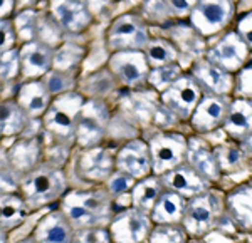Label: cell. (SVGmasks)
I'll use <instances>...</instances> for the list:
<instances>
[{"mask_svg":"<svg viewBox=\"0 0 252 243\" xmlns=\"http://www.w3.org/2000/svg\"><path fill=\"white\" fill-rule=\"evenodd\" d=\"M190 72L198 81V84L204 87L207 94H220V96L234 94L235 74L220 67L219 64L212 62L205 55L193 60Z\"/></svg>","mask_w":252,"mask_h":243,"instance_id":"5bb4252c","label":"cell"},{"mask_svg":"<svg viewBox=\"0 0 252 243\" xmlns=\"http://www.w3.org/2000/svg\"><path fill=\"white\" fill-rule=\"evenodd\" d=\"M108 67L118 82L128 89H138L148 84L152 66L145 51H116L108 59Z\"/></svg>","mask_w":252,"mask_h":243,"instance_id":"9c48e42d","label":"cell"},{"mask_svg":"<svg viewBox=\"0 0 252 243\" xmlns=\"http://www.w3.org/2000/svg\"><path fill=\"white\" fill-rule=\"evenodd\" d=\"M0 193H14L20 189V181H22V175L9 164V161L2 160V168H0Z\"/></svg>","mask_w":252,"mask_h":243,"instance_id":"60d3db41","label":"cell"},{"mask_svg":"<svg viewBox=\"0 0 252 243\" xmlns=\"http://www.w3.org/2000/svg\"><path fill=\"white\" fill-rule=\"evenodd\" d=\"M153 161V173L163 175L168 169L177 168L187 161L189 137L173 131H157L148 139Z\"/></svg>","mask_w":252,"mask_h":243,"instance_id":"ba28073f","label":"cell"},{"mask_svg":"<svg viewBox=\"0 0 252 243\" xmlns=\"http://www.w3.org/2000/svg\"><path fill=\"white\" fill-rule=\"evenodd\" d=\"M116 168L135 176L136 180L152 175L153 161L148 141L131 139L128 143H125L116 151Z\"/></svg>","mask_w":252,"mask_h":243,"instance_id":"ac0fdd59","label":"cell"},{"mask_svg":"<svg viewBox=\"0 0 252 243\" xmlns=\"http://www.w3.org/2000/svg\"><path fill=\"white\" fill-rule=\"evenodd\" d=\"M34 242H54V243H67L76 240V228L72 226L67 215L61 208L52 210L37 221L34 232H32Z\"/></svg>","mask_w":252,"mask_h":243,"instance_id":"44dd1931","label":"cell"},{"mask_svg":"<svg viewBox=\"0 0 252 243\" xmlns=\"http://www.w3.org/2000/svg\"><path fill=\"white\" fill-rule=\"evenodd\" d=\"M141 15L148 20L155 24H165L170 19H173V14L170 10V7L166 5L165 0H143L141 3Z\"/></svg>","mask_w":252,"mask_h":243,"instance_id":"ab89813d","label":"cell"},{"mask_svg":"<svg viewBox=\"0 0 252 243\" xmlns=\"http://www.w3.org/2000/svg\"><path fill=\"white\" fill-rule=\"evenodd\" d=\"M64 29L59 26V22L54 19V15L51 12L39 15V30H37V39L42 42L49 44L52 47H58L59 44L64 42Z\"/></svg>","mask_w":252,"mask_h":243,"instance_id":"d590c367","label":"cell"},{"mask_svg":"<svg viewBox=\"0 0 252 243\" xmlns=\"http://www.w3.org/2000/svg\"><path fill=\"white\" fill-rule=\"evenodd\" d=\"M31 117L17 103V99H3L0 104V136L15 137L20 136L29 126Z\"/></svg>","mask_w":252,"mask_h":243,"instance_id":"f1b7e54d","label":"cell"},{"mask_svg":"<svg viewBox=\"0 0 252 243\" xmlns=\"http://www.w3.org/2000/svg\"><path fill=\"white\" fill-rule=\"evenodd\" d=\"M190 240V235L187 232L184 223H155L150 233L148 242H172L184 243Z\"/></svg>","mask_w":252,"mask_h":243,"instance_id":"8d00e7d4","label":"cell"},{"mask_svg":"<svg viewBox=\"0 0 252 243\" xmlns=\"http://www.w3.org/2000/svg\"><path fill=\"white\" fill-rule=\"evenodd\" d=\"M19 10L17 0H0V19L14 17V14Z\"/></svg>","mask_w":252,"mask_h":243,"instance_id":"7dc6e473","label":"cell"},{"mask_svg":"<svg viewBox=\"0 0 252 243\" xmlns=\"http://www.w3.org/2000/svg\"><path fill=\"white\" fill-rule=\"evenodd\" d=\"M136 181L138 180L135 176L128 175V173H125V171H121V169L116 168L103 185H104V188L109 191V194L116 200V198L131 193V189H133V186H135Z\"/></svg>","mask_w":252,"mask_h":243,"instance_id":"f35d334b","label":"cell"},{"mask_svg":"<svg viewBox=\"0 0 252 243\" xmlns=\"http://www.w3.org/2000/svg\"><path fill=\"white\" fill-rule=\"evenodd\" d=\"M249 183H251V185H252V178H251V180H249Z\"/></svg>","mask_w":252,"mask_h":243,"instance_id":"816d5d0a","label":"cell"},{"mask_svg":"<svg viewBox=\"0 0 252 243\" xmlns=\"http://www.w3.org/2000/svg\"><path fill=\"white\" fill-rule=\"evenodd\" d=\"M49 12L66 34H83L94 20L88 3L81 0H49Z\"/></svg>","mask_w":252,"mask_h":243,"instance_id":"2e32d148","label":"cell"},{"mask_svg":"<svg viewBox=\"0 0 252 243\" xmlns=\"http://www.w3.org/2000/svg\"><path fill=\"white\" fill-rule=\"evenodd\" d=\"M152 39L146 19L136 12H126L113 19L106 30V46L109 52L143 51Z\"/></svg>","mask_w":252,"mask_h":243,"instance_id":"5b68a950","label":"cell"},{"mask_svg":"<svg viewBox=\"0 0 252 243\" xmlns=\"http://www.w3.org/2000/svg\"><path fill=\"white\" fill-rule=\"evenodd\" d=\"M184 69L178 62H172V64H165V66H158V67H152L148 76V86H152L155 91L160 94L163 92L170 84H173L175 81L184 74Z\"/></svg>","mask_w":252,"mask_h":243,"instance_id":"e575fe53","label":"cell"},{"mask_svg":"<svg viewBox=\"0 0 252 243\" xmlns=\"http://www.w3.org/2000/svg\"><path fill=\"white\" fill-rule=\"evenodd\" d=\"M251 49L237 30H223L222 35L205 51V57L230 72H237L249 62Z\"/></svg>","mask_w":252,"mask_h":243,"instance_id":"7c38bea8","label":"cell"},{"mask_svg":"<svg viewBox=\"0 0 252 243\" xmlns=\"http://www.w3.org/2000/svg\"><path fill=\"white\" fill-rule=\"evenodd\" d=\"M109 124V109L99 97H88L79 116L76 144L79 148H91L101 144Z\"/></svg>","mask_w":252,"mask_h":243,"instance_id":"8fae6325","label":"cell"},{"mask_svg":"<svg viewBox=\"0 0 252 243\" xmlns=\"http://www.w3.org/2000/svg\"><path fill=\"white\" fill-rule=\"evenodd\" d=\"M59 208L67 215L78 230L108 226L115 216V198L103 186L84 189H69L59 201Z\"/></svg>","mask_w":252,"mask_h":243,"instance_id":"6da1fadb","label":"cell"},{"mask_svg":"<svg viewBox=\"0 0 252 243\" xmlns=\"http://www.w3.org/2000/svg\"><path fill=\"white\" fill-rule=\"evenodd\" d=\"M143 51L152 67L178 62V55H180V49L177 47V44L172 39L163 37H152Z\"/></svg>","mask_w":252,"mask_h":243,"instance_id":"f546056e","label":"cell"},{"mask_svg":"<svg viewBox=\"0 0 252 243\" xmlns=\"http://www.w3.org/2000/svg\"><path fill=\"white\" fill-rule=\"evenodd\" d=\"M31 206L20 191L0 193V230H2V242H5V233L19 228L29 216Z\"/></svg>","mask_w":252,"mask_h":243,"instance_id":"484cf974","label":"cell"},{"mask_svg":"<svg viewBox=\"0 0 252 243\" xmlns=\"http://www.w3.org/2000/svg\"><path fill=\"white\" fill-rule=\"evenodd\" d=\"M86 99L88 97L79 91H71L66 94L56 96L47 112L40 119L46 133L64 144L76 143L79 116L84 104H86Z\"/></svg>","mask_w":252,"mask_h":243,"instance_id":"3957f363","label":"cell"},{"mask_svg":"<svg viewBox=\"0 0 252 243\" xmlns=\"http://www.w3.org/2000/svg\"><path fill=\"white\" fill-rule=\"evenodd\" d=\"M232 97H249L252 99V62H247L241 71L235 72Z\"/></svg>","mask_w":252,"mask_h":243,"instance_id":"b9f144b4","label":"cell"},{"mask_svg":"<svg viewBox=\"0 0 252 243\" xmlns=\"http://www.w3.org/2000/svg\"><path fill=\"white\" fill-rule=\"evenodd\" d=\"M15 99L32 121H40L47 112L54 96L49 92L42 79H22L15 91Z\"/></svg>","mask_w":252,"mask_h":243,"instance_id":"d6986e66","label":"cell"},{"mask_svg":"<svg viewBox=\"0 0 252 243\" xmlns=\"http://www.w3.org/2000/svg\"><path fill=\"white\" fill-rule=\"evenodd\" d=\"M84 57H86V47L71 42V40H64L63 44L56 47L54 67L64 69V71H76Z\"/></svg>","mask_w":252,"mask_h":243,"instance_id":"1f68e13d","label":"cell"},{"mask_svg":"<svg viewBox=\"0 0 252 243\" xmlns=\"http://www.w3.org/2000/svg\"><path fill=\"white\" fill-rule=\"evenodd\" d=\"M78 242H113L108 226H94V228H84L76 232Z\"/></svg>","mask_w":252,"mask_h":243,"instance_id":"ee69618b","label":"cell"},{"mask_svg":"<svg viewBox=\"0 0 252 243\" xmlns=\"http://www.w3.org/2000/svg\"><path fill=\"white\" fill-rule=\"evenodd\" d=\"M160 176H161V181H163L165 188L184 194L187 200L202 191H207V189H210V186H212V183H210L207 178L202 176L200 173H198L192 164L187 163V161L178 164L177 168L168 169V171Z\"/></svg>","mask_w":252,"mask_h":243,"instance_id":"ffe728a7","label":"cell"},{"mask_svg":"<svg viewBox=\"0 0 252 243\" xmlns=\"http://www.w3.org/2000/svg\"><path fill=\"white\" fill-rule=\"evenodd\" d=\"M235 30L239 32V35H241L244 39V42H246L252 51V10L246 12V14L237 19Z\"/></svg>","mask_w":252,"mask_h":243,"instance_id":"bcb514c9","label":"cell"},{"mask_svg":"<svg viewBox=\"0 0 252 243\" xmlns=\"http://www.w3.org/2000/svg\"><path fill=\"white\" fill-rule=\"evenodd\" d=\"M22 78V62H20V49H10L0 54V79L2 84L14 82Z\"/></svg>","mask_w":252,"mask_h":243,"instance_id":"74e56055","label":"cell"},{"mask_svg":"<svg viewBox=\"0 0 252 243\" xmlns=\"http://www.w3.org/2000/svg\"><path fill=\"white\" fill-rule=\"evenodd\" d=\"M239 143H241V146L244 148V151L247 153V156H252V133L247 135L242 141H239Z\"/></svg>","mask_w":252,"mask_h":243,"instance_id":"c3c4849f","label":"cell"},{"mask_svg":"<svg viewBox=\"0 0 252 243\" xmlns=\"http://www.w3.org/2000/svg\"><path fill=\"white\" fill-rule=\"evenodd\" d=\"M152 215L129 205L128 208L116 212L108 228L113 242L118 243H136L148 242L153 228Z\"/></svg>","mask_w":252,"mask_h":243,"instance_id":"30bf717a","label":"cell"},{"mask_svg":"<svg viewBox=\"0 0 252 243\" xmlns=\"http://www.w3.org/2000/svg\"><path fill=\"white\" fill-rule=\"evenodd\" d=\"M42 81L46 84V87L49 89V92L54 97L76 91V86H78L76 71H64V69H58V67H52L42 78Z\"/></svg>","mask_w":252,"mask_h":243,"instance_id":"d6a6232c","label":"cell"},{"mask_svg":"<svg viewBox=\"0 0 252 243\" xmlns=\"http://www.w3.org/2000/svg\"><path fill=\"white\" fill-rule=\"evenodd\" d=\"M165 2H166V5L170 7L175 19H184V17L189 19L190 12L193 10L195 3H197L198 0H165Z\"/></svg>","mask_w":252,"mask_h":243,"instance_id":"f6af8a7d","label":"cell"},{"mask_svg":"<svg viewBox=\"0 0 252 243\" xmlns=\"http://www.w3.org/2000/svg\"><path fill=\"white\" fill-rule=\"evenodd\" d=\"M222 131L230 139L242 141L252 133V99L232 97L227 117L222 124Z\"/></svg>","mask_w":252,"mask_h":243,"instance_id":"603a6c76","label":"cell"},{"mask_svg":"<svg viewBox=\"0 0 252 243\" xmlns=\"http://www.w3.org/2000/svg\"><path fill=\"white\" fill-rule=\"evenodd\" d=\"M232 0H198L189 15V24L202 37L209 39L222 34L234 20Z\"/></svg>","mask_w":252,"mask_h":243,"instance_id":"52a82bcc","label":"cell"},{"mask_svg":"<svg viewBox=\"0 0 252 243\" xmlns=\"http://www.w3.org/2000/svg\"><path fill=\"white\" fill-rule=\"evenodd\" d=\"M187 163L192 164L210 183H217L223 175L220 164H219L217 155H215V149L202 139H195V137L189 139Z\"/></svg>","mask_w":252,"mask_h":243,"instance_id":"cb8c5ba5","label":"cell"},{"mask_svg":"<svg viewBox=\"0 0 252 243\" xmlns=\"http://www.w3.org/2000/svg\"><path fill=\"white\" fill-rule=\"evenodd\" d=\"M204 94V87L189 71L184 72L173 84H170L163 92H160V103L177 119L189 121Z\"/></svg>","mask_w":252,"mask_h":243,"instance_id":"8992f818","label":"cell"},{"mask_svg":"<svg viewBox=\"0 0 252 243\" xmlns=\"http://www.w3.org/2000/svg\"><path fill=\"white\" fill-rule=\"evenodd\" d=\"M39 12L35 10V7L32 9H20L14 14V24L17 29L20 44L31 42V40L37 39V30H39Z\"/></svg>","mask_w":252,"mask_h":243,"instance_id":"836d02e7","label":"cell"},{"mask_svg":"<svg viewBox=\"0 0 252 243\" xmlns=\"http://www.w3.org/2000/svg\"><path fill=\"white\" fill-rule=\"evenodd\" d=\"M20 194L26 198L31 210L59 203L69 191L67 176L59 166L51 163H39L27 171L20 181Z\"/></svg>","mask_w":252,"mask_h":243,"instance_id":"7a4b0ae2","label":"cell"},{"mask_svg":"<svg viewBox=\"0 0 252 243\" xmlns=\"http://www.w3.org/2000/svg\"><path fill=\"white\" fill-rule=\"evenodd\" d=\"M19 2V10L20 9H32L39 3V0H17Z\"/></svg>","mask_w":252,"mask_h":243,"instance_id":"681fc988","label":"cell"},{"mask_svg":"<svg viewBox=\"0 0 252 243\" xmlns=\"http://www.w3.org/2000/svg\"><path fill=\"white\" fill-rule=\"evenodd\" d=\"M19 49L20 62H22V79H42L54 67L56 47L35 39L20 44Z\"/></svg>","mask_w":252,"mask_h":243,"instance_id":"e0dca14e","label":"cell"},{"mask_svg":"<svg viewBox=\"0 0 252 243\" xmlns=\"http://www.w3.org/2000/svg\"><path fill=\"white\" fill-rule=\"evenodd\" d=\"M40 156L42 148L37 137H20L9 149H5V153L2 151V160L9 161V164L14 166L22 176L40 163Z\"/></svg>","mask_w":252,"mask_h":243,"instance_id":"d4e9b609","label":"cell"},{"mask_svg":"<svg viewBox=\"0 0 252 243\" xmlns=\"http://www.w3.org/2000/svg\"><path fill=\"white\" fill-rule=\"evenodd\" d=\"M81 2H86V3H88V2H89V0H81Z\"/></svg>","mask_w":252,"mask_h":243,"instance_id":"f907efd6","label":"cell"},{"mask_svg":"<svg viewBox=\"0 0 252 243\" xmlns=\"http://www.w3.org/2000/svg\"><path fill=\"white\" fill-rule=\"evenodd\" d=\"M225 213V201L212 188L187 200V208L182 223L190 235V240H204L210 230L217 226Z\"/></svg>","mask_w":252,"mask_h":243,"instance_id":"277c9868","label":"cell"},{"mask_svg":"<svg viewBox=\"0 0 252 243\" xmlns=\"http://www.w3.org/2000/svg\"><path fill=\"white\" fill-rule=\"evenodd\" d=\"M225 213L234 221L237 232L252 233V185L244 183L235 186L223 198Z\"/></svg>","mask_w":252,"mask_h":243,"instance_id":"7402d4cb","label":"cell"},{"mask_svg":"<svg viewBox=\"0 0 252 243\" xmlns=\"http://www.w3.org/2000/svg\"><path fill=\"white\" fill-rule=\"evenodd\" d=\"M232 96H220V94H204L198 106L195 108L192 117H190V126L197 135H209L217 129H222V124L227 117L230 108Z\"/></svg>","mask_w":252,"mask_h":243,"instance_id":"4fadbf2b","label":"cell"},{"mask_svg":"<svg viewBox=\"0 0 252 243\" xmlns=\"http://www.w3.org/2000/svg\"><path fill=\"white\" fill-rule=\"evenodd\" d=\"M215 155H217L219 164L222 168V173H235L241 171L246 166L247 161V153L244 151V148L241 146L239 141L230 139L229 143H223L215 146Z\"/></svg>","mask_w":252,"mask_h":243,"instance_id":"4dcf8cb0","label":"cell"},{"mask_svg":"<svg viewBox=\"0 0 252 243\" xmlns=\"http://www.w3.org/2000/svg\"><path fill=\"white\" fill-rule=\"evenodd\" d=\"M0 32H2V42H0V52L10 51L20 46L19 34L15 29V24L12 17L0 19Z\"/></svg>","mask_w":252,"mask_h":243,"instance_id":"7bdbcfd3","label":"cell"},{"mask_svg":"<svg viewBox=\"0 0 252 243\" xmlns=\"http://www.w3.org/2000/svg\"><path fill=\"white\" fill-rule=\"evenodd\" d=\"M187 208V198L184 194L166 188L158 198L152 210L153 223H182Z\"/></svg>","mask_w":252,"mask_h":243,"instance_id":"4316f807","label":"cell"},{"mask_svg":"<svg viewBox=\"0 0 252 243\" xmlns=\"http://www.w3.org/2000/svg\"><path fill=\"white\" fill-rule=\"evenodd\" d=\"M165 189L166 188L163 181H161V176L152 173V175L141 178L135 183L131 193H129V205L136 206V208L143 210L146 213H152L153 206H155L158 198L161 196Z\"/></svg>","mask_w":252,"mask_h":243,"instance_id":"83f0119b","label":"cell"},{"mask_svg":"<svg viewBox=\"0 0 252 243\" xmlns=\"http://www.w3.org/2000/svg\"><path fill=\"white\" fill-rule=\"evenodd\" d=\"M115 169L116 153L101 144L84 148L78 160V173L89 183L103 185Z\"/></svg>","mask_w":252,"mask_h":243,"instance_id":"9a60e30c","label":"cell"}]
</instances>
